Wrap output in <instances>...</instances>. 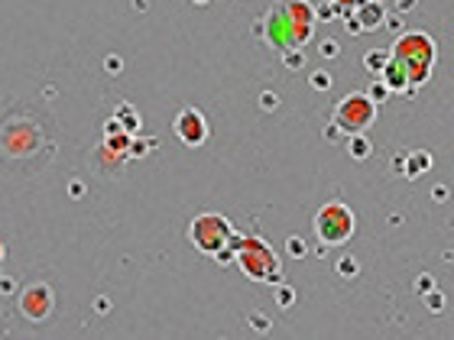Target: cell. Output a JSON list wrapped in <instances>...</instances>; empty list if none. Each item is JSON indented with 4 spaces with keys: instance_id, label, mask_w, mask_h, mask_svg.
<instances>
[{
    "instance_id": "cell-1",
    "label": "cell",
    "mask_w": 454,
    "mask_h": 340,
    "mask_svg": "<svg viewBox=\"0 0 454 340\" xmlns=\"http://www.w3.org/2000/svg\"><path fill=\"white\" fill-rule=\"evenodd\" d=\"M39 146H42V120L36 114L0 120V162L3 166H33L36 169V162H46V159H39Z\"/></svg>"
},
{
    "instance_id": "cell-2",
    "label": "cell",
    "mask_w": 454,
    "mask_h": 340,
    "mask_svg": "<svg viewBox=\"0 0 454 340\" xmlns=\"http://www.w3.org/2000/svg\"><path fill=\"white\" fill-rule=\"evenodd\" d=\"M393 59L405 68L409 85L418 88L431 72V62H435V42L425 33H409L393 46Z\"/></svg>"
},
{
    "instance_id": "cell-3",
    "label": "cell",
    "mask_w": 454,
    "mask_h": 340,
    "mask_svg": "<svg viewBox=\"0 0 454 340\" xmlns=\"http://www.w3.org/2000/svg\"><path fill=\"white\" fill-rule=\"evenodd\" d=\"M234 243H237V246H231V250H237V263H240V269L247 272V279H253V282H276L279 279V259L273 256V250L263 240H257V237L237 240V237H234Z\"/></svg>"
},
{
    "instance_id": "cell-4",
    "label": "cell",
    "mask_w": 454,
    "mask_h": 340,
    "mask_svg": "<svg viewBox=\"0 0 454 340\" xmlns=\"http://www.w3.org/2000/svg\"><path fill=\"white\" fill-rule=\"evenodd\" d=\"M188 237H192V243H195V250L218 256L221 250H231L234 227H231V220L221 218V214H201V218L192 220Z\"/></svg>"
},
{
    "instance_id": "cell-5",
    "label": "cell",
    "mask_w": 454,
    "mask_h": 340,
    "mask_svg": "<svg viewBox=\"0 0 454 340\" xmlns=\"http://www.w3.org/2000/svg\"><path fill=\"white\" fill-rule=\"evenodd\" d=\"M315 233H318V240L325 246H341V243L351 240V233H354V214H351V207L344 205H325L315 214Z\"/></svg>"
},
{
    "instance_id": "cell-6",
    "label": "cell",
    "mask_w": 454,
    "mask_h": 340,
    "mask_svg": "<svg viewBox=\"0 0 454 340\" xmlns=\"http://www.w3.org/2000/svg\"><path fill=\"white\" fill-rule=\"evenodd\" d=\"M377 117V107H373V101L364 94H354V97H344L338 110H334V123L347 130V133H357V130H367L370 123Z\"/></svg>"
},
{
    "instance_id": "cell-7",
    "label": "cell",
    "mask_w": 454,
    "mask_h": 340,
    "mask_svg": "<svg viewBox=\"0 0 454 340\" xmlns=\"http://www.w3.org/2000/svg\"><path fill=\"white\" fill-rule=\"evenodd\" d=\"M52 304H55L52 289L42 285V282H33V285H26V289L20 291V315H23L26 321H33V324H42V321L52 315Z\"/></svg>"
},
{
    "instance_id": "cell-8",
    "label": "cell",
    "mask_w": 454,
    "mask_h": 340,
    "mask_svg": "<svg viewBox=\"0 0 454 340\" xmlns=\"http://www.w3.org/2000/svg\"><path fill=\"white\" fill-rule=\"evenodd\" d=\"M172 133L179 136V143H185V146H201L208 140V120H205L201 110L185 107V110H179V117L172 123Z\"/></svg>"
},
{
    "instance_id": "cell-9",
    "label": "cell",
    "mask_w": 454,
    "mask_h": 340,
    "mask_svg": "<svg viewBox=\"0 0 454 340\" xmlns=\"http://www.w3.org/2000/svg\"><path fill=\"white\" fill-rule=\"evenodd\" d=\"M390 55H393V52H370V55H367V68H370V72H383L386 65H380V62H386Z\"/></svg>"
},
{
    "instance_id": "cell-10",
    "label": "cell",
    "mask_w": 454,
    "mask_h": 340,
    "mask_svg": "<svg viewBox=\"0 0 454 340\" xmlns=\"http://www.w3.org/2000/svg\"><path fill=\"white\" fill-rule=\"evenodd\" d=\"M289 250H292V253H299V256H302V240H289Z\"/></svg>"
},
{
    "instance_id": "cell-11",
    "label": "cell",
    "mask_w": 454,
    "mask_h": 340,
    "mask_svg": "<svg viewBox=\"0 0 454 340\" xmlns=\"http://www.w3.org/2000/svg\"><path fill=\"white\" fill-rule=\"evenodd\" d=\"M334 3H341V7H347V3H357V0H334Z\"/></svg>"
},
{
    "instance_id": "cell-12",
    "label": "cell",
    "mask_w": 454,
    "mask_h": 340,
    "mask_svg": "<svg viewBox=\"0 0 454 340\" xmlns=\"http://www.w3.org/2000/svg\"><path fill=\"white\" fill-rule=\"evenodd\" d=\"M0 259H3V243H0Z\"/></svg>"
}]
</instances>
